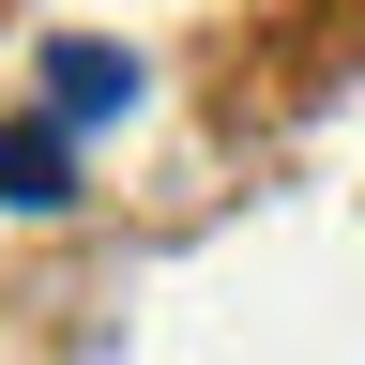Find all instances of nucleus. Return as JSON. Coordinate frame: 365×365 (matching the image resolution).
Masks as SVG:
<instances>
[{
  "instance_id": "nucleus-1",
  "label": "nucleus",
  "mask_w": 365,
  "mask_h": 365,
  "mask_svg": "<svg viewBox=\"0 0 365 365\" xmlns=\"http://www.w3.org/2000/svg\"><path fill=\"white\" fill-rule=\"evenodd\" d=\"M107 107H137V61H122V46H46V122H107Z\"/></svg>"
},
{
  "instance_id": "nucleus-2",
  "label": "nucleus",
  "mask_w": 365,
  "mask_h": 365,
  "mask_svg": "<svg viewBox=\"0 0 365 365\" xmlns=\"http://www.w3.org/2000/svg\"><path fill=\"white\" fill-rule=\"evenodd\" d=\"M76 198V137L61 122H16V137H0V213H61Z\"/></svg>"
}]
</instances>
